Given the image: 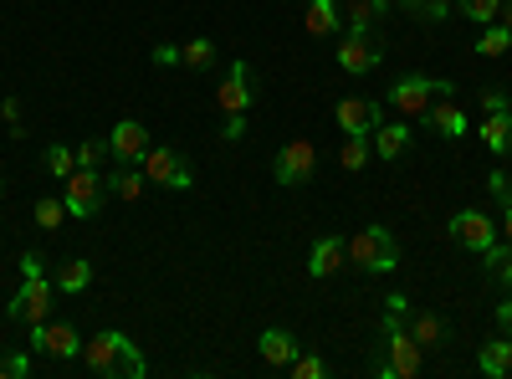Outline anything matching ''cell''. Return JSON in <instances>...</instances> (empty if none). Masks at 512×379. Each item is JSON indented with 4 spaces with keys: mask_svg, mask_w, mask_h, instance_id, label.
<instances>
[{
    "mask_svg": "<svg viewBox=\"0 0 512 379\" xmlns=\"http://www.w3.org/2000/svg\"><path fill=\"white\" fill-rule=\"evenodd\" d=\"M0 190H6V180H0Z\"/></svg>",
    "mask_w": 512,
    "mask_h": 379,
    "instance_id": "obj_47",
    "label": "cell"
},
{
    "mask_svg": "<svg viewBox=\"0 0 512 379\" xmlns=\"http://www.w3.org/2000/svg\"><path fill=\"white\" fill-rule=\"evenodd\" d=\"M88 282H93V262L72 257V262H62V267H57V287H62V292H82Z\"/></svg>",
    "mask_w": 512,
    "mask_h": 379,
    "instance_id": "obj_25",
    "label": "cell"
},
{
    "mask_svg": "<svg viewBox=\"0 0 512 379\" xmlns=\"http://www.w3.org/2000/svg\"><path fill=\"white\" fill-rule=\"evenodd\" d=\"M431 98H451V82H446V77H400L395 88H390V103H395L405 118L425 113V108H431Z\"/></svg>",
    "mask_w": 512,
    "mask_h": 379,
    "instance_id": "obj_7",
    "label": "cell"
},
{
    "mask_svg": "<svg viewBox=\"0 0 512 379\" xmlns=\"http://www.w3.org/2000/svg\"><path fill=\"white\" fill-rule=\"evenodd\" d=\"M113 154L108 139H88V144H77V170H98V164Z\"/></svg>",
    "mask_w": 512,
    "mask_h": 379,
    "instance_id": "obj_32",
    "label": "cell"
},
{
    "mask_svg": "<svg viewBox=\"0 0 512 379\" xmlns=\"http://www.w3.org/2000/svg\"><path fill=\"white\" fill-rule=\"evenodd\" d=\"M451 11H461V21H477V26H492L502 0H451Z\"/></svg>",
    "mask_w": 512,
    "mask_h": 379,
    "instance_id": "obj_27",
    "label": "cell"
},
{
    "mask_svg": "<svg viewBox=\"0 0 512 379\" xmlns=\"http://www.w3.org/2000/svg\"><path fill=\"white\" fill-rule=\"evenodd\" d=\"M379 359H374V374L379 379H410V374H420V344L410 339V328H405V318L400 313H390L384 308V318H379Z\"/></svg>",
    "mask_w": 512,
    "mask_h": 379,
    "instance_id": "obj_2",
    "label": "cell"
},
{
    "mask_svg": "<svg viewBox=\"0 0 512 379\" xmlns=\"http://www.w3.org/2000/svg\"><path fill=\"white\" fill-rule=\"evenodd\" d=\"M287 369H292L297 379H323V374H328V364H323L318 354H297V359H292Z\"/></svg>",
    "mask_w": 512,
    "mask_h": 379,
    "instance_id": "obj_35",
    "label": "cell"
},
{
    "mask_svg": "<svg viewBox=\"0 0 512 379\" xmlns=\"http://www.w3.org/2000/svg\"><path fill=\"white\" fill-rule=\"evenodd\" d=\"M118 200H144V190H149V180H144V170L139 164H123V170L113 175V180H103Z\"/></svg>",
    "mask_w": 512,
    "mask_h": 379,
    "instance_id": "obj_21",
    "label": "cell"
},
{
    "mask_svg": "<svg viewBox=\"0 0 512 379\" xmlns=\"http://www.w3.org/2000/svg\"><path fill=\"white\" fill-rule=\"evenodd\" d=\"M41 164H47V175H52V180H67V175L77 170V149H67V144H52L47 154H41Z\"/></svg>",
    "mask_w": 512,
    "mask_h": 379,
    "instance_id": "obj_28",
    "label": "cell"
},
{
    "mask_svg": "<svg viewBox=\"0 0 512 379\" xmlns=\"http://www.w3.org/2000/svg\"><path fill=\"white\" fill-rule=\"evenodd\" d=\"M6 313H11V323H47L52 318V282H47V272L26 277Z\"/></svg>",
    "mask_w": 512,
    "mask_h": 379,
    "instance_id": "obj_8",
    "label": "cell"
},
{
    "mask_svg": "<svg viewBox=\"0 0 512 379\" xmlns=\"http://www.w3.org/2000/svg\"><path fill=\"white\" fill-rule=\"evenodd\" d=\"M482 144H487L492 154H512V113H487Z\"/></svg>",
    "mask_w": 512,
    "mask_h": 379,
    "instance_id": "obj_20",
    "label": "cell"
},
{
    "mask_svg": "<svg viewBox=\"0 0 512 379\" xmlns=\"http://www.w3.org/2000/svg\"><path fill=\"white\" fill-rule=\"evenodd\" d=\"M384 62V41H379V31H344V41H338V67H344L349 77H364V72H374Z\"/></svg>",
    "mask_w": 512,
    "mask_h": 379,
    "instance_id": "obj_4",
    "label": "cell"
},
{
    "mask_svg": "<svg viewBox=\"0 0 512 379\" xmlns=\"http://www.w3.org/2000/svg\"><path fill=\"white\" fill-rule=\"evenodd\" d=\"M180 62H185V67H195V72H205L210 62H216V41H205V36H195L190 47H180Z\"/></svg>",
    "mask_w": 512,
    "mask_h": 379,
    "instance_id": "obj_31",
    "label": "cell"
},
{
    "mask_svg": "<svg viewBox=\"0 0 512 379\" xmlns=\"http://www.w3.org/2000/svg\"><path fill=\"white\" fill-rule=\"evenodd\" d=\"M62 185H67L62 200H67L72 216H88V221H93V216H98V205H103V190H108L103 175H98V170H72Z\"/></svg>",
    "mask_w": 512,
    "mask_h": 379,
    "instance_id": "obj_9",
    "label": "cell"
},
{
    "mask_svg": "<svg viewBox=\"0 0 512 379\" xmlns=\"http://www.w3.org/2000/svg\"><path fill=\"white\" fill-rule=\"evenodd\" d=\"M369 154H374V144H369V134H349L344 139V149H338V164H344L349 175H359L364 164H369Z\"/></svg>",
    "mask_w": 512,
    "mask_h": 379,
    "instance_id": "obj_23",
    "label": "cell"
},
{
    "mask_svg": "<svg viewBox=\"0 0 512 379\" xmlns=\"http://www.w3.org/2000/svg\"><path fill=\"white\" fill-rule=\"evenodd\" d=\"M308 31L313 36H333L338 31V6L333 0H308Z\"/></svg>",
    "mask_w": 512,
    "mask_h": 379,
    "instance_id": "obj_26",
    "label": "cell"
},
{
    "mask_svg": "<svg viewBox=\"0 0 512 379\" xmlns=\"http://www.w3.org/2000/svg\"><path fill=\"white\" fill-rule=\"evenodd\" d=\"M497 318H502V328L512 333V298H507V303H497Z\"/></svg>",
    "mask_w": 512,
    "mask_h": 379,
    "instance_id": "obj_44",
    "label": "cell"
},
{
    "mask_svg": "<svg viewBox=\"0 0 512 379\" xmlns=\"http://www.w3.org/2000/svg\"><path fill=\"white\" fill-rule=\"evenodd\" d=\"M82 364H88L93 374H103V379H139L144 374V354L118 328L93 333V344H82Z\"/></svg>",
    "mask_w": 512,
    "mask_h": 379,
    "instance_id": "obj_1",
    "label": "cell"
},
{
    "mask_svg": "<svg viewBox=\"0 0 512 379\" xmlns=\"http://www.w3.org/2000/svg\"><path fill=\"white\" fill-rule=\"evenodd\" d=\"M379 16H384V0H354V6L344 11V21H349L354 31H374Z\"/></svg>",
    "mask_w": 512,
    "mask_h": 379,
    "instance_id": "obj_29",
    "label": "cell"
},
{
    "mask_svg": "<svg viewBox=\"0 0 512 379\" xmlns=\"http://www.w3.org/2000/svg\"><path fill=\"white\" fill-rule=\"evenodd\" d=\"M344 262H349V241H338V236H318L313 241V257H308V272L313 277H333Z\"/></svg>",
    "mask_w": 512,
    "mask_h": 379,
    "instance_id": "obj_15",
    "label": "cell"
},
{
    "mask_svg": "<svg viewBox=\"0 0 512 379\" xmlns=\"http://www.w3.org/2000/svg\"><path fill=\"white\" fill-rule=\"evenodd\" d=\"M410 339H415L420 349L446 344V318H441V313H415V318H410Z\"/></svg>",
    "mask_w": 512,
    "mask_h": 379,
    "instance_id": "obj_19",
    "label": "cell"
},
{
    "mask_svg": "<svg viewBox=\"0 0 512 379\" xmlns=\"http://www.w3.org/2000/svg\"><path fill=\"white\" fill-rule=\"evenodd\" d=\"M477 364H482V374H492V379L512 374V344H507V339H492V344H482Z\"/></svg>",
    "mask_w": 512,
    "mask_h": 379,
    "instance_id": "obj_22",
    "label": "cell"
},
{
    "mask_svg": "<svg viewBox=\"0 0 512 379\" xmlns=\"http://www.w3.org/2000/svg\"><path fill=\"white\" fill-rule=\"evenodd\" d=\"M369 144L379 149V159H400L410 149V129L405 123H379V129L369 134Z\"/></svg>",
    "mask_w": 512,
    "mask_h": 379,
    "instance_id": "obj_18",
    "label": "cell"
},
{
    "mask_svg": "<svg viewBox=\"0 0 512 379\" xmlns=\"http://www.w3.org/2000/svg\"><path fill=\"white\" fill-rule=\"evenodd\" d=\"M502 236L512 241V200H507V210H502Z\"/></svg>",
    "mask_w": 512,
    "mask_h": 379,
    "instance_id": "obj_46",
    "label": "cell"
},
{
    "mask_svg": "<svg viewBox=\"0 0 512 379\" xmlns=\"http://www.w3.org/2000/svg\"><path fill=\"white\" fill-rule=\"evenodd\" d=\"M0 118L16 123V118H21V98H6V103H0Z\"/></svg>",
    "mask_w": 512,
    "mask_h": 379,
    "instance_id": "obj_43",
    "label": "cell"
},
{
    "mask_svg": "<svg viewBox=\"0 0 512 379\" xmlns=\"http://www.w3.org/2000/svg\"><path fill=\"white\" fill-rule=\"evenodd\" d=\"M482 257H487V267H492L502 282H512V241H507V246H492V251H482Z\"/></svg>",
    "mask_w": 512,
    "mask_h": 379,
    "instance_id": "obj_34",
    "label": "cell"
},
{
    "mask_svg": "<svg viewBox=\"0 0 512 379\" xmlns=\"http://www.w3.org/2000/svg\"><path fill=\"white\" fill-rule=\"evenodd\" d=\"M313 170H318L313 139H292V144H282L277 159H272V180H277V185H308Z\"/></svg>",
    "mask_w": 512,
    "mask_h": 379,
    "instance_id": "obj_6",
    "label": "cell"
},
{
    "mask_svg": "<svg viewBox=\"0 0 512 379\" xmlns=\"http://www.w3.org/2000/svg\"><path fill=\"white\" fill-rule=\"evenodd\" d=\"M333 118H338L344 134H374L379 129V103L374 98H338Z\"/></svg>",
    "mask_w": 512,
    "mask_h": 379,
    "instance_id": "obj_14",
    "label": "cell"
},
{
    "mask_svg": "<svg viewBox=\"0 0 512 379\" xmlns=\"http://www.w3.org/2000/svg\"><path fill=\"white\" fill-rule=\"evenodd\" d=\"M36 272H47V257H41V251H26V257H21V277H36Z\"/></svg>",
    "mask_w": 512,
    "mask_h": 379,
    "instance_id": "obj_40",
    "label": "cell"
},
{
    "mask_svg": "<svg viewBox=\"0 0 512 379\" xmlns=\"http://www.w3.org/2000/svg\"><path fill=\"white\" fill-rule=\"evenodd\" d=\"M154 62H159V67H175V62H180V47H154Z\"/></svg>",
    "mask_w": 512,
    "mask_h": 379,
    "instance_id": "obj_41",
    "label": "cell"
},
{
    "mask_svg": "<svg viewBox=\"0 0 512 379\" xmlns=\"http://www.w3.org/2000/svg\"><path fill=\"white\" fill-rule=\"evenodd\" d=\"M349 262L359 272H395L400 267V246L384 226H364L359 236H349Z\"/></svg>",
    "mask_w": 512,
    "mask_h": 379,
    "instance_id": "obj_3",
    "label": "cell"
},
{
    "mask_svg": "<svg viewBox=\"0 0 512 379\" xmlns=\"http://www.w3.org/2000/svg\"><path fill=\"white\" fill-rule=\"evenodd\" d=\"M400 11H405V16H415V21L441 26V21H451V0H400Z\"/></svg>",
    "mask_w": 512,
    "mask_h": 379,
    "instance_id": "obj_24",
    "label": "cell"
},
{
    "mask_svg": "<svg viewBox=\"0 0 512 379\" xmlns=\"http://www.w3.org/2000/svg\"><path fill=\"white\" fill-rule=\"evenodd\" d=\"M62 216H67V200H52V195L36 200V226H41V231H57Z\"/></svg>",
    "mask_w": 512,
    "mask_h": 379,
    "instance_id": "obj_33",
    "label": "cell"
},
{
    "mask_svg": "<svg viewBox=\"0 0 512 379\" xmlns=\"http://www.w3.org/2000/svg\"><path fill=\"white\" fill-rule=\"evenodd\" d=\"M31 344L52 359H77L82 354V339L72 323H31Z\"/></svg>",
    "mask_w": 512,
    "mask_h": 379,
    "instance_id": "obj_12",
    "label": "cell"
},
{
    "mask_svg": "<svg viewBox=\"0 0 512 379\" xmlns=\"http://www.w3.org/2000/svg\"><path fill=\"white\" fill-rule=\"evenodd\" d=\"M384 303H390V313H400V318L410 313V298H405V292H390V298H384Z\"/></svg>",
    "mask_w": 512,
    "mask_h": 379,
    "instance_id": "obj_42",
    "label": "cell"
},
{
    "mask_svg": "<svg viewBox=\"0 0 512 379\" xmlns=\"http://www.w3.org/2000/svg\"><path fill=\"white\" fill-rule=\"evenodd\" d=\"M451 241L472 246V251H492L497 246V221H487L482 210H456L451 216Z\"/></svg>",
    "mask_w": 512,
    "mask_h": 379,
    "instance_id": "obj_10",
    "label": "cell"
},
{
    "mask_svg": "<svg viewBox=\"0 0 512 379\" xmlns=\"http://www.w3.org/2000/svg\"><path fill=\"white\" fill-rule=\"evenodd\" d=\"M256 98V77H251V62H231L226 82H221V93H216V108L221 113H246Z\"/></svg>",
    "mask_w": 512,
    "mask_h": 379,
    "instance_id": "obj_11",
    "label": "cell"
},
{
    "mask_svg": "<svg viewBox=\"0 0 512 379\" xmlns=\"http://www.w3.org/2000/svg\"><path fill=\"white\" fill-rule=\"evenodd\" d=\"M108 144H113V159H118V164H139V159L149 154V129H144L139 118H123V123H113Z\"/></svg>",
    "mask_w": 512,
    "mask_h": 379,
    "instance_id": "obj_13",
    "label": "cell"
},
{
    "mask_svg": "<svg viewBox=\"0 0 512 379\" xmlns=\"http://www.w3.org/2000/svg\"><path fill=\"white\" fill-rule=\"evenodd\" d=\"M507 103H512L507 88H487V93H482V108H487V113H507Z\"/></svg>",
    "mask_w": 512,
    "mask_h": 379,
    "instance_id": "obj_39",
    "label": "cell"
},
{
    "mask_svg": "<svg viewBox=\"0 0 512 379\" xmlns=\"http://www.w3.org/2000/svg\"><path fill=\"white\" fill-rule=\"evenodd\" d=\"M21 374H31L26 354H6V359H0V379H21Z\"/></svg>",
    "mask_w": 512,
    "mask_h": 379,
    "instance_id": "obj_36",
    "label": "cell"
},
{
    "mask_svg": "<svg viewBox=\"0 0 512 379\" xmlns=\"http://www.w3.org/2000/svg\"><path fill=\"white\" fill-rule=\"evenodd\" d=\"M221 139H226V144L246 139V113H226V129H221Z\"/></svg>",
    "mask_w": 512,
    "mask_h": 379,
    "instance_id": "obj_38",
    "label": "cell"
},
{
    "mask_svg": "<svg viewBox=\"0 0 512 379\" xmlns=\"http://www.w3.org/2000/svg\"><path fill=\"white\" fill-rule=\"evenodd\" d=\"M425 118H431V129H436V134H446V139H461L466 129H472V123H466V108H461V103H431V108H425Z\"/></svg>",
    "mask_w": 512,
    "mask_h": 379,
    "instance_id": "obj_16",
    "label": "cell"
},
{
    "mask_svg": "<svg viewBox=\"0 0 512 379\" xmlns=\"http://www.w3.org/2000/svg\"><path fill=\"white\" fill-rule=\"evenodd\" d=\"M487 190H492V195H497V200L507 205V200H512V175H502V170H492V175H487Z\"/></svg>",
    "mask_w": 512,
    "mask_h": 379,
    "instance_id": "obj_37",
    "label": "cell"
},
{
    "mask_svg": "<svg viewBox=\"0 0 512 379\" xmlns=\"http://www.w3.org/2000/svg\"><path fill=\"white\" fill-rule=\"evenodd\" d=\"M507 47H512V31H507L502 21H492V26L477 36V52H482V57H502Z\"/></svg>",
    "mask_w": 512,
    "mask_h": 379,
    "instance_id": "obj_30",
    "label": "cell"
},
{
    "mask_svg": "<svg viewBox=\"0 0 512 379\" xmlns=\"http://www.w3.org/2000/svg\"><path fill=\"white\" fill-rule=\"evenodd\" d=\"M139 170H144L149 185H164V190H190V185H195L190 159L175 154V149H154V144H149V154L139 159Z\"/></svg>",
    "mask_w": 512,
    "mask_h": 379,
    "instance_id": "obj_5",
    "label": "cell"
},
{
    "mask_svg": "<svg viewBox=\"0 0 512 379\" xmlns=\"http://www.w3.org/2000/svg\"><path fill=\"white\" fill-rule=\"evenodd\" d=\"M256 349H262L267 364H292L297 359V339H292L287 328H267L262 339H256Z\"/></svg>",
    "mask_w": 512,
    "mask_h": 379,
    "instance_id": "obj_17",
    "label": "cell"
},
{
    "mask_svg": "<svg viewBox=\"0 0 512 379\" xmlns=\"http://www.w3.org/2000/svg\"><path fill=\"white\" fill-rule=\"evenodd\" d=\"M497 21H502V26L512 31V0H502V11H497Z\"/></svg>",
    "mask_w": 512,
    "mask_h": 379,
    "instance_id": "obj_45",
    "label": "cell"
}]
</instances>
